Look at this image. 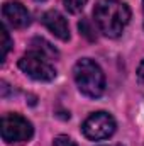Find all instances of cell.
I'll use <instances>...</instances> for the list:
<instances>
[{
	"label": "cell",
	"mask_w": 144,
	"mask_h": 146,
	"mask_svg": "<svg viewBox=\"0 0 144 146\" xmlns=\"http://www.w3.org/2000/svg\"><path fill=\"white\" fill-rule=\"evenodd\" d=\"M63 3H65V9L70 14H80L85 9L87 0H63Z\"/></svg>",
	"instance_id": "obj_11"
},
{
	"label": "cell",
	"mask_w": 144,
	"mask_h": 146,
	"mask_svg": "<svg viewBox=\"0 0 144 146\" xmlns=\"http://www.w3.org/2000/svg\"><path fill=\"white\" fill-rule=\"evenodd\" d=\"M53 146H76V143L73 141L71 138H68V136L61 134V136H58V138L54 139Z\"/></svg>",
	"instance_id": "obj_12"
},
{
	"label": "cell",
	"mask_w": 144,
	"mask_h": 146,
	"mask_svg": "<svg viewBox=\"0 0 144 146\" xmlns=\"http://www.w3.org/2000/svg\"><path fill=\"white\" fill-rule=\"evenodd\" d=\"M143 9H144V0H143Z\"/></svg>",
	"instance_id": "obj_14"
},
{
	"label": "cell",
	"mask_w": 144,
	"mask_h": 146,
	"mask_svg": "<svg viewBox=\"0 0 144 146\" xmlns=\"http://www.w3.org/2000/svg\"><path fill=\"white\" fill-rule=\"evenodd\" d=\"M97 27L107 37H119L131 21V9L120 0H98L93 9Z\"/></svg>",
	"instance_id": "obj_1"
},
{
	"label": "cell",
	"mask_w": 144,
	"mask_h": 146,
	"mask_svg": "<svg viewBox=\"0 0 144 146\" xmlns=\"http://www.w3.org/2000/svg\"><path fill=\"white\" fill-rule=\"evenodd\" d=\"M42 24L46 26V29L49 33H53L54 36L61 41H68L70 39V27L66 19L63 17V14H59L58 10H48L42 15Z\"/></svg>",
	"instance_id": "obj_7"
},
{
	"label": "cell",
	"mask_w": 144,
	"mask_h": 146,
	"mask_svg": "<svg viewBox=\"0 0 144 146\" xmlns=\"http://www.w3.org/2000/svg\"><path fill=\"white\" fill-rule=\"evenodd\" d=\"M39 2H42V0H39Z\"/></svg>",
	"instance_id": "obj_15"
},
{
	"label": "cell",
	"mask_w": 144,
	"mask_h": 146,
	"mask_svg": "<svg viewBox=\"0 0 144 146\" xmlns=\"http://www.w3.org/2000/svg\"><path fill=\"white\" fill-rule=\"evenodd\" d=\"M137 76H139L141 82H144V60L139 63V66H137Z\"/></svg>",
	"instance_id": "obj_13"
},
{
	"label": "cell",
	"mask_w": 144,
	"mask_h": 146,
	"mask_svg": "<svg viewBox=\"0 0 144 146\" xmlns=\"http://www.w3.org/2000/svg\"><path fill=\"white\" fill-rule=\"evenodd\" d=\"M34 134L32 124L20 114H5L2 117V138L5 143L29 141Z\"/></svg>",
	"instance_id": "obj_4"
},
{
	"label": "cell",
	"mask_w": 144,
	"mask_h": 146,
	"mask_svg": "<svg viewBox=\"0 0 144 146\" xmlns=\"http://www.w3.org/2000/svg\"><path fill=\"white\" fill-rule=\"evenodd\" d=\"M78 29H80V34L85 36L88 41H95L97 39V34H95V29L90 22V19H81L78 22Z\"/></svg>",
	"instance_id": "obj_9"
},
{
	"label": "cell",
	"mask_w": 144,
	"mask_h": 146,
	"mask_svg": "<svg viewBox=\"0 0 144 146\" xmlns=\"http://www.w3.org/2000/svg\"><path fill=\"white\" fill-rule=\"evenodd\" d=\"M32 49H37V51H41L42 54H46L48 58H58V51H56V48L54 46H51L46 39H42V37H36V39H32Z\"/></svg>",
	"instance_id": "obj_8"
},
{
	"label": "cell",
	"mask_w": 144,
	"mask_h": 146,
	"mask_svg": "<svg viewBox=\"0 0 144 146\" xmlns=\"http://www.w3.org/2000/svg\"><path fill=\"white\" fill-rule=\"evenodd\" d=\"M19 68L39 82H51L56 76V68L53 66L51 58H48L37 49H31L19 60Z\"/></svg>",
	"instance_id": "obj_3"
},
{
	"label": "cell",
	"mask_w": 144,
	"mask_h": 146,
	"mask_svg": "<svg viewBox=\"0 0 144 146\" xmlns=\"http://www.w3.org/2000/svg\"><path fill=\"white\" fill-rule=\"evenodd\" d=\"M73 76L80 92L90 99H98L105 92V75L102 68L90 58H81L76 61Z\"/></svg>",
	"instance_id": "obj_2"
},
{
	"label": "cell",
	"mask_w": 144,
	"mask_h": 146,
	"mask_svg": "<svg viewBox=\"0 0 144 146\" xmlns=\"http://www.w3.org/2000/svg\"><path fill=\"white\" fill-rule=\"evenodd\" d=\"M0 33H2V61H5L9 51L12 49V41H10V36H9V31L5 29V26L0 27Z\"/></svg>",
	"instance_id": "obj_10"
},
{
	"label": "cell",
	"mask_w": 144,
	"mask_h": 146,
	"mask_svg": "<svg viewBox=\"0 0 144 146\" xmlns=\"http://www.w3.org/2000/svg\"><path fill=\"white\" fill-rule=\"evenodd\" d=\"M81 131L85 138L92 141H102L110 138L115 133V121L108 112H95L81 126Z\"/></svg>",
	"instance_id": "obj_5"
},
{
	"label": "cell",
	"mask_w": 144,
	"mask_h": 146,
	"mask_svg": "<svg viewBox=\"0 0 144 146\" xmlns=\"http://www.w3.org/2000/svg\"><path fill=\"white\" fill-rule=\"evenodd\" d=\"M3 21L14 29H26L31 24V14L20 2H5L2 7Z\"/></svg>",
	"instance_id": "obj_6"
}]
</instances>
